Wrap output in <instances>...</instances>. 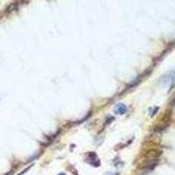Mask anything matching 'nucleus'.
<instances>
[{
    "label": "nucleus",
    "mask_w": 175,
    "mask_h": 175,
    "mask_svg": "<svg viewBox=\"0 0 175 175\" xmlns=\"http://www.w3.org/2000/svg\"><path fill=\"white\" fill-rule=\"evenodd\" d=\"M115 112H116V114H120V115L125 114V113L127 112V107H126L124 104H123V103H119V104H117V105L116 106V108H115Z\"/></svg>",
    "instance_id": "f257e3e1"
},
{
    "label": "nucleus",
    "mask_w": 175,
    "mask_h": 175,
    "mask_svg": "<svg viewBox=\"0 0 175 175\" xmlns=\"http://www.w3.org/2000/svg\"><path fill=\"white\" fill-rule=\"evenodd\" d=\"M59 175H66L65 173H61V174H59Z\"/></svg>",
    "instance_id": "f03ea898"
}]
</instances>
